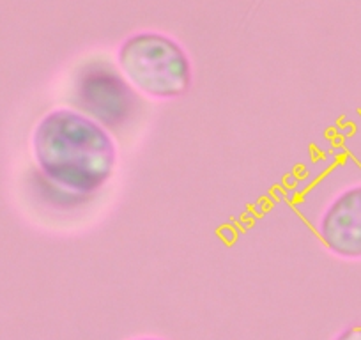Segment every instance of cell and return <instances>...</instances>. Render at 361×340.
<instances>
[{
	"mask_svg": "<svg viewBox=\"0 0 361 340\" xmlns=\"http://www.w3.org/2000/svg\"><path fill=\"white\" fill-rule=\"evenodd\" d=\"M32 151L44 178L75 195L102 190L117 165V147L109 130L71 109L51 110L39 121Z\"/></svg>",
	"mask_w": 361,
	"mask_h": 340,
	"instance_id": "cell-1",
	"label": "cell"
},
{
	"mask_svg": "<svg viewBox=\"0 0 361 340\" xmlns=\"http://www.w3.org/2000/svg\"><path fill=\"white\" fill-rule=\"evenodd\" d=\"M121 75L152 99H176L190 91L192 62L185 48L161 32L144 30L126 37L117 51Z\"/></svg>",
	"mask_w": 361,
	"mask_h": 340,
	"instance_id": "cell-2",
	"label": "cell"
},
{
	"mask_svg": "<svg viewBox=\"0 0 361 340\" xmlns=\"http://www.w3.org/2000/svg\"><path fill=\"white\" fill-rule=\"evenodd\" d=\"M114 66L83 69L75 83V105L105 128H119L137 112V95Z\"/></svg>",
	"mask_w": 361,
	"mask_h": 340,
	"instance_id": "cell-3",
	"label": "cell"
},
{
	"mask_svg": "<svg viewBox=\"0 0 361 340\" xmlns=\"http://www.w3.org/2000/svg\"><path fill=\"white\" fill-rule=\"evenodd\" d=\"M319 238L342 259H361V185L340 193L319 220Z\"/></svg>",
	"mask_w": 361,
	"mask_h": 340,
	"instance_id": "cell-4",
	"label": "cell"
},
{
	"mask_svg": "<svg viewBox=\"0 0 361 340\" xmlns=\"http://www.w3.org/2000/svg\"><path fill=\"white\" fill-rule=\"evenodd\" d=\"M335 340H361V326H353V328L343 329Z\"/></svg>",
	"mask_w": 361,
	"mask_h": 340,
	"instance_id": "cell-5",
	"label": "cell"
},
{
	"mask_svg": "<svg viewBox=\"0 0 361 340\" xmlns=\"http://www.w3.org/2000/svg\"><path fill=\"white\" fill-rule=\"evenodd\" d=\"M137 340H163V339H137Z\"/></svg>",
	"mask_w": 361,
	"mask_h": 340,
	"instance_id": "cell-6",
	"label": "cell"
}]
</instances>
